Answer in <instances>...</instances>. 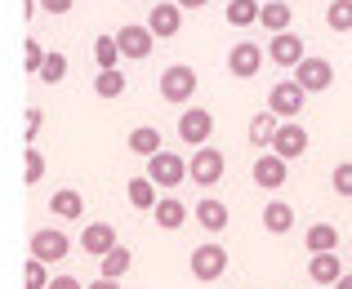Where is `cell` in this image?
<instances>
[{
    "instance_id": "obj_32",
    "label": "cell",
    "mask_w": 352,
    "mask_h": 289,
    "mask_svg": "<svg viewBox=\"0 0 352 289\" xmlns=\"http://www.w3.org/2000/svg\"><path fill=\"white\" fill-rule=\"evenodd\" d=\"M23 289H50V272H45L41 258H27V267H23Z\"/></svg>"
},
{
    "instance_id": "obj_39",
    "label": "cell",
    "mask_w": 352,
    "mask_h": 289,
    "mask_svg": "<svg viewBox=\"0 0 352 289\" xmlns=\"http://www.w3.org/2000/svg\"><path fill=\"white\" fill-rule=\"evenodd\" d=\"M85 289H120V281H112V276H98V281H89Z\"/></svg>"
},
{
    "instance_id": "obj_33",
    "label": "cell",
    "mask_w": 352,
    "mask_h": 289,
    "mask_svg": "<svg viewBox=\"0 0 352 289\" xmlns=\"http://www.w3.org/2000/svg\"><path fill=\"white\" fill-rule=\"evenodd\" d=\"M45 178V156H41V147H36V143H27V187H36V183H41Z\"/></svg>"
},
{
    "instance_id": "obj_11",
    "label": "cell",
    "mask_w": 352,
    "mask_h": 289,
    "mask_svg": "<svg viewBox=\"0 0 352 289\" xmlns=\"http://www.w3.org/2000/svg\"><path fill=\"white\" fill-rule=\"evenodd\" d=\"M294 80H299V85L308 89V94H321V89L335 85V67H330L326 58H312V54H308V58H303L299 67H294Z\"/></svg>"
},
{
    "instance_id": "obj_27",
    "label": "cell",
    "mask_w": 352,
    "mask_h": 289,
    "mask_svg": "<svg viewBox=\"0 0 352 289\" xmlns=\"http://www.w3.org/2000/svg\"><path fill=\"white\" fill-rule=\"evenodd\" d=\"M258 14H263L258 0H228V23H232V27H254Z\"/></svg>"
},
{
    "instance_id": "obj_17",
    "label": "cell",
    "mask_w": 352,
    "mask_h": 289,
    "mask_svg": "<svg viewBox=\"0 0 352 289\" xmlns=\"http://www.w3.org/2000/svg\"><path fill=\"white\" fill-rule=\"evenodd\" d=\"M308 276L317 285H339L344 281V263H339V254H312L308 258Z\"/></svg>"
},
{
    "instance_id": "obj_21",
    "label": "cell",
    "mask_w": 352,
    "mask_h": 289,
    "mask_svg": "<svg viewBox=\"0 0 352 289\" xmlns=\"http://www.w3.org/2000/svg\"><path fill=\"white\" fill-rule=\"evenodd\" d=\"M276 129H281V116H276V111H258L254 120H250V143L254 147H272V138H276Z\"/></svg>"
},
{
    "instance_id": "obj_8",
    "label": "cell",
    "mask_w": 352,
    "mask_h": 289,
    "mask_svg": "<svg viewBox=\"0 0 352 289\" xmlns=\"http://www.w3.org/2000/svg\"><path fill=\"white\" fill-rule=\"evenodd\" d=\"M228 71H232L236 80H250L263 71V49H258L254 41H236L232 54H228Z\"/></svg>"
},
{
    "instance_id": "obj_37",
    "label": "cell",
    "mask_w": 352,
    "mask_h": 289,
    "mask_svg": "<svg viewBox=\"0 0 352 289\" xmlns=\"http://www.w3.org/2000/svg\"><path fill=\"white\" fill-rule=\"evenodd\" d=\"M72 5H76V0H41V9H50V14H67Z\"/></svg>"
},
{
    "instance_id": "obj_35",
    "label": "cell",
    "mask_w": 352,
    "mask_h": 289,
    "mask_svg": "<svg viewBox=\"0 0 352 289\" xmlns=\"http://www.w3.org/2000/svg\"><path fill=\"white\" fill-rule=\"evenodd\" d=\"M45 58H50V54L41 49V41H32V36H27V49H23V62H27V71H36V76H41Z\"/></svg>"
},
{
    "instance_id": "obj_1",
    "label": "cell",
    "mask_w": 352,
    "mask_h": 289,
    "mask_svg": "<svg viewBox=\"0 0 352 289\" xmlns=\"http://www.w3.org/2000/svg\"><path fill=\"white\" fill-rule=\"evenodd\" d=\"M188 174H192V183H201V187H214V183H223V174H228V161H223V152L219 147H197L192 152V161H188Z\"/></svg>"
},
{
    "instance_id": "obj_18",
    "label": "cell",
    "mask_w": 352,
    "mask_h": 289,
    "mask_svg": "<svg viewBox=\"0 0 352 289\" xmlns=\"http://www.w3.org/2000/svg\"><path fill=\"white\" fill-rule=\"evenodd\" d=\"M152 218H156V227H165V231H179L183 222H188V205H183V200H174V196H165V200H156Z\"/></svg>"
},
{
    "instance_id": "obj_6",
    "label": "cell",
    "mask_w": 352,
    "mask_h": 289,
    "mask_svg": "<svg viewBox=\"0 0 352 289\" xmlns=\"http://www.w3.org/2000/svg\"><path fill=\"white\" fill-rule=\"evenodd\" d=\"M156 89H161L165 102H192V94H197V71L192 67H165Z\"/></svg>"
},
{
    "instance_id": "obj_13",
    "label": "cell",
    "mask_w": 352,
    "mask_h": 289,
    "mask_svg": "<svg viewBox=\"0 0 352 289\" xmlns=\"http://www.w3.org/2000/svg\"><path fill=\"white\" fill-rule=\"evenodd\" d=\"M210 129H214V116H210L206 107H188V111L179 116V138H183V143L206 147V143H210Z\"/></svg>"
},
{
    "instance_id": "obj_36",
    "label": "cell",
    "mask_w": 352,
    "mask_h": 289,
    "mask_svg": "<svg viewBox=\"0 0 352 289\" xmlns=\"http://www.w3.org/2000/svg\"><path fill=\"white\" fill-rule=\"evenodd\" d=\"M36 134H41V111L27 107V143H36Z\"/></svg>"
},
{
    "instance_id": "obj_5",
    "label": "cell",
    "mask_w": 352,
    "mask_h": 289,
    "mask_svg": "<svg viewBox=\"0 0 352 289\" xmlns=\"http://www.w3.org/2000/svg\"><path fill=\"white\" fill-rule=\"evenodd\" d=\"M116 41H120V54H125L129 62H143L147 54L156 49V32H152L147 23H125V27L116 32Z\"/></svg>"
},
{
    "instance_id": "obj_24",
    "label": "cell",
    "mask_w": 352,
    "mask_h": 289,
    "mask_svg": "<svg viewBox=\"0 0 352 289\" xmlns=\"http://www.w3.org/2000/svg\"><path fill=\"white\" fill-rule=\"evenodd\" d=\"M50 213H58V218H85V200H80V192H72V187H63V192H54V200H50Z\"/></svg>"
},
{
    "instance_id": "obj_20",
    "label": "cell",
    "mask_w": 352,
    "mask_h": 289,
    "mask_svg": "<svg viewBox=\"0 0 352 289\" xmlns=\"http://www.w3.org/2000/svg\"><path fill=\"white\" fill-rule=\"evenodd\" d=\"M129 152H134V156H143V161H152L156 152H165V147H161V129H152V125L129 129Z\"/></svg>"
},
{
    "instance_id": "obj_10",
    "label": "cell",
    "mask_w": 352,
    "mask_h": 289,
    "mask_svg": "<svg viewBox=\"0 0 352 289\" xmlns=\"http://www.w3.org/2000/svg\"><path fill=\"white\" fill-rule=\"evenodd\" d=\"M67 249H72V240H67V231H58V227H45V231L32 236V258H41V263H63Z\"/></svg>"
},
{
    "instance_id": "obj_40",
    "label": "cell",
    "mask_w": 352,
    "mask_h": 289,
    "mask_svg": "<svg viewBox=\"0 0 352 289\" xmlns=\"http://www.w3.org/2000/svg\"><path fill=\"white\" fill-rule=\"evenodd\" d=\"M174 5H183V9H206L210 0H174Z\"/></svg>"
},
{
    "instance_id": "obj_2",
    "label": "cell",
    "mask_w": 352,
    "mask_h": 289,
    "mask_svg": "<svg viewBox=\"0 0 352 289\" xmlns=\"http://www.w3.org/2000/svg\"><path fill=\"white\" fill-rule=\"evenodd\" d=\"M303 102H308V89L290 76V80H281V85H272V94H267V111H276L281 120H299Z\"/></svg>"
},
{
    "instance_id": "obj_19",
    "label": "cell",
    "mask_w": 352,
    "mask_h": 289,
    "mask_svg": "<svg viewBox=\"0 0 352 289\" xmlns=\"http://www.w3.org/2000/svg\"><path fill=\"white\" fill-rule=\"evenodd\" d=\"M192 218H197L206 231H223V227H228V205H223V200H214V196H206V200L192 209Z\"/></svg>"
},
{
    "instance_id": "obj_26",
    "label": "cell",
    "mask_w": 352,
    "mask_h": 289,
    "mask_svg": "<svg viewBox=\"0 0 352 289\" xmlns=\"http://www.w3.org/2000/svg\"><path fill=\"white\" fill-rule=\"evenodd\" d=\"M98 263H103V272H98V276H112V281H120V276H125L129 267H134V254H129L125 245H116V249H107V254L98 258Z\"/></svg>"
},
{
    "instance_id": "obj_7",
    "label": "cell",
    "mask_w": 352,
    "mask_h": 289,
    "mask_svg": "<svg viewBox=\"0 0 352 289\" xmlns=\"http://www.w3.org/2000/svg\"><path fill=\"white\" fill-rule=\"evenodd\" d=\"M267 152L285 156V161H299V156L308 152V129H303L299 120H281V129H276V138H272Z\"/></svg>"
},
{
    "instance_id": "obj_25",
    "label": "cell",
    "mask_w": 352,
    "mask_h": 289,
    "mask_svg": "<svg viewBox=\"0 0 352 289\" xmlns=\"http://www.w3.org/2000/svg\"><path fill=\"white\" fill-rule=\"evenodd\" d=\"M125 85H129V80H125V71H120V67H107V71H98V76H94V94L98 98H120V94H125Z\"/></svg>"
},
{
    "instance_id": "obj_41",
    "label": "cell",
    "mask_w": 352,
    "mask_h": 289,
    "mask_svg": "<svg viewBox=\"0 0 352 289\" xmlns=\"http://www.w3.org/2000/svg\"><path fill=\"white\" fill-rule=\"evenodd\" d=\"M330 289H352V272L344 276V281H339V285H330Z\"/></svg>"
},
{
    "instance_id": "obj_14",
    "label": "cell",
    "mask_w": 352,
    "mask_h": 289,
    "mask_svg": "<svg viewBox=\"0 0 352 289\" xmlns=\"http://www.w3.org/2000/svg\"><path fill=\"white\" fill-rule=\"evenodd\" d=\"M285 170H290V161L285 156H276V152H263L254 161V183L263 192H281L285 187Z\"/></svg>"
},
{
    "instance_id": "obj_15",
    "label": "cell",
    "mask_w": 352,
    "mask_h": 289,
    "mask_svg": "<svg viewBox=\"0 0 352 289\" xmlns=\"http://www.w3.org/2000/svg\"><path fill=\"white\" fill-rule=\"evenodd\" d=\"M80 249H85V254H94V258H103L107 249H116L112 222H89V227L80 231Z\"/></svg>"
},
{
    "instance_id": "obj_12",
    "label": "cell",
    "mask_w": 352,
    "mask_h": 289,
    "mask_svg": "<svg viewBox=\"0 0 352 289\" xmlns=\"http://www.w3.org/2000/svg\"><path fill=\"white\" fill-rule=\"evenodd\" d=\"M147 27L156 32V41H170V36H179V27H183V5H174V0H156L152 14H147Z\"/></svg>"
},
{
    "instance_id": "obj_4",
    "label": "cell",
    "mask_w": 352,
    "mask_h": 289,
    "mask_svg": "<svg viewBox=\"0 0 352 289\" xmlns=\"http://www.w3.org/2000/svg\"><path fill=\"white\" fill-rule=\"evenodd\" d=\"M228 272V249L223 245H214V240H206V245H197L192 249V276L197 281H219V276Z\"/></svg>"
},
{
    "instance_id": "obj_38",
    "label": "cell",
    "mask_w": 352,
    "mask_h": 289,
    "mask_svg": "<svg viewBox=\"0 0 352 289\" xmlns=\"http://www.w3.org/2000/svg\"><path fill=\"white\" fill-rule=\"evenodd\" d=\"M50 289H85V285H80L76 276H54V281H50Z\"/></svg>"
},
{
    "instance_id": "obj_34",
    "label": "cell",
    "mask_w": 352,
    "mask_h": 289,
    "mask_svg": "<svg viewBox=\"0 0 352 289\" xmlns=\"http://www.w3.org/2000/svg\"><path fill=\"white\" fill-rule=\"evenodd\" d=\"M330 187H335V196H352V161L335 165V174H330Z\"/></svg>"
},
{
    "instance_id": "obj_23",
    "label": "cell",
    "mask_w": 352,
    "mask_h": 289,
    "mask_svg": "<svg viewBox=\"0 0 352 289\" xmlns=\"http://www.w3.org/2000/svg\"><path fill=\"white\" fill-rule=\"evenodd\" d=\"M263 227L272 231V236H285V231L294 227V209L285 200H272V205H263Z\"/></svg>"
},
{
    "instance_id": "obj_29",
    "label": "cell",
    "mask_w": 352,
    "mask_h": 289,
    "mask_svg": "<svg viewBox=\"0 0 352 289\" xmlns=\"http://www.w3.org/2000/svg\"><path fill=\"white\" fill-rule=\"evenodd\" d=\"M120 58H125V54H120V41H116V36H98V41H94V62H98V71L120 67Z\"/></svg>"
},
{
    "instance_id": "obj_30",
    "label": "cell",
    "mask_w": 352,
    "mask_h": 289,
    "mask_svg": "<svg viewBox=\"0 0 352 289\" xmlns=\"http://www.w3.org/2000/svg\"><path fill=\"white\" fill-rule=\"evenodd\" d=\"M326 27H330V32H352V0H330Z\"/></svg>"
},
{
    "instance_id": "obj_31",
    "label": "cell",
    "mask_w": 352,
    "mask_h": 289,
    "mask_svg": "<svg viewBox=\"0 0 352 289\" xmlns=\"http://www.w3.org/2000/svg\"><path fill=\"white\" fill-rule=\"evenodd\" d=\"M63 76H67V54L50 49V58H45V67H41V80H45V85H58Z\"/></svg>"
},
{
    "instance_id": "obj_3",
    "label": "cell",
    "mask_w": 352,
    "mask_h": 289,
    "mask_svg": "<svg viewBox=\"0 0 352 289\" xmlns=\"http://www.w3.org/2000/svg\"><path fill=\"white\" fill-rule=\"evenodd\" d=\"M147 178L156 183V187H179V183H188V161L174 152H156L152 161H147Z\"/></svg>"
},
{
    "instance_id": "obj_9",
    "label": "cell",
    "mask_w": 352,
    "mask_h": 289,
    "mask_svg": "<svg viewBox=\"0 0 352 289\" xmlns=\"http://www.w3.org/2000/svg\"><path fill=\"white\" fill-rule=\"evenodd\" d=\"M267 58L276 62V67H299L308 54H303V36H294V32H276L272 41H267Z\"/></svg>"
},
{
    "instance_id": "obj_28",
    "label": "cell",
    "mask_w": 352,
    "mask_h": 289,
    "mask_svg": "<svg viewBox=\"0 0 352 289\" xmlns=\"http://www.w3.org/2000/svg\"><path fill=\"white\" fill-rule=\"evenodd\" d=\"M129 205H134V209H147V213L156 209V183L147 178V174L143 178H129Z\"/></svg>"
},
{
    "instance_id": "obj_22",
    "label": "cell",
    "mask_w": 352,
    "mask_h": 289,
    "mask_svg": "<svg viewBox=\"0 0 352 289\" xmlns=\"http://www.w3.org/2000/svg\"><path fill=\"white\" fill-rule=\"evenodd\" d=\"M290 0H263V14H258V23L267 27V32H290Z\"/></svg>"
},
{
    "instance_id": "obj_16",
    "label": "cell",
    "mask_w": 352,
    "mask_h": 289,
    "mask_svg": "<svg viewBox=\"0 0 352 289\" xmlns=\"http://www.w3.org/2000/svg\"><path fill=\"white\" fill-rule=\"evenodd\" d=\"M303 249H308V254H335L339 249V227L335 222H312L308 236H303Z\"/></svg>"
}]
</instances>
